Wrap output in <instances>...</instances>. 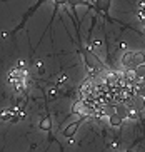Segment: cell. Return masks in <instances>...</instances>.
I'll return each mask as SVG.
<instances>
[{
    "mask_svg": "<svg viewBox=\"0 0 145 152\" xmlns=\"http://www.w3.org/2000/svg\"><path fill=\"white\" fill-rule=\"evenodd\" d=\"M142 64H145L144 52H127L122 58V65H125L127 69H137Z\"/></svg>",
    "mask_w": 145,
    "mask_h": 152,
    "instance_id": "obj_1",
    "label": "cell"
},
{
    "mask_svg": "<svg viewBox=\"0 0 145 152\" xmlns=\"http://www.w3.org/2000/svg\"><path fill=\"white\" fill-rule=\"evenodd\" d=\"M84 58H85L88 70H103L105 69V65L100 62V58L97 57L90 49H84Z\"/></svg>",
    "mask_w": 145,
    "mask_h": 152,
    "instance_id": "obj_2",
    "label": "cell"
},
{
    "mask_svg": "<svg viewBox=\"0 0 145 152\" xmlns=\"http://www.w3.org/2000/svg\"><path fill=\"white\" fill-rule=\"evenodd\" d=\"M84 121V119H80V121H75V122H72V124H68L65 127V129L62 130V134L65 135V137H74L75 135V132L79 130V127H80V122Z\"/></svg>",
    "mask_w": 145,
    "mask_h": 152,
    "instance_id": "obj_3",
    "label": "cell"
},
{
    "mask_svg": "<svg viewBox=\"0 0 145 152\" xmlns=\"http://www.w3.org/2000/svg\"><path fill=\"white\" fill-rule=\"evenodd\" d=\"M123 119H125V117H123L122 114H119V112H115V114H110L109 115V122H110V125H114V127L122 125Z\"/></svg>",
    "mask_w": 145,
    "mask_h": 152,
    "instance_id": "obj_4",
    "label": "cell"
},
{
    "mask_svg": "<svg viewBox=\"0 0 145 152\" xmlns=\"http://www.w3.org/2000/svg\"><path fill=\"white\" fill-rule=\"evenodd\" d=\"M109 5H110V0H97V10L100 12V14H107V10H109Z\"/></svg>",
    "mask_w": 145,
    "mask_h": 152,
    "instance_id": "obj_5",
    "label": "cell"
},
{
    "mask_svg": "<svg viewBox=\"0 0 145 152\" xmlns=\"http://www.w3.org/2000/svg\"><path fill=\"white\" fill-rule=\"evenodd\" d=\"M40 130H50L52 129V121H50V119H48V117H45L44 121L40 122Z\"/></svg>",
    "mask_w": 145,
    "mask_h": 152,
    "instance_id": "obj_6",
    "label": "cell"
},
{
    "mask_svg": "<svg viewBox=\"0 0 145 152\" xmlns=\"http://www.w3.org/2000/svg\"><path fill=\"white\" fill-rule=\"evenodd\" d=\"M135 70H137V75H138V79H144V75H145V64L138 65Z\"/></svg>",
    "mask_w": 145,
    "mask_h": 152,
    "instance_id": "obj_7",
    "label": "cell"
},
{
    "mask_svg": "<svg viewBox=\"0 0 145 152\" xmlns=\"http://www.w3.org/2000/svg\"><path fill=\"white\" fill-rule=\"evenodd\" d=\"M65 80H67V77H65V75H62L60 79H58V84H63Z\"/></svg>",
    "mask_w": 145,
    "mask_h": 152,
    "instance_id": "obj_8",
    "label": "cell"
},
{
    "mask_svg": "<svg viewBox=\"0 0 145 152\" xmlns=\"http://www.w3.org/2000/svg\"><path fill=\"white\" fill-rule=\"evenodd\" d=\"M65 2H67V0H55V4H57V5H62V4H65Z\"/></svg>",
    "mask_w": 145,
    "mask_h": 152,
    "instance_id": "obj_9",
    "label": "cell"
},
{
    "mask_svg": "<svg viewBox=\"0 0 145 152\" xmlns=\"http://www.w3.org/2000/svg\"><path fill=\"white\" fill-rule=\"evenodd\" d=\"M144 80H145V75H144Z\"/></svg>",
    "mask_w": 145,
    "mask_h": 152,
    "instance_id": "obj_10",
    "label": "cell"
}]
</instances>
